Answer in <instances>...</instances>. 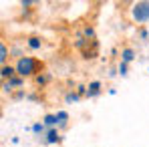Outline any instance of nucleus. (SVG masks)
Instances as JSON below:
<instances>
[{
    "label": "nucleus",
    "mask_w": 149,
    "mask_h": 147,
    "mask_svg": "<svg viewBox=\"0 0 149 147\" xmlns=\"http://www.w3.org/2000/svg\"><path fill=\"white\" fill-rule=\"evenodd\" d=\"M14 69H16V75L18 77H22V79H34L36 75H40L42 71V63L38 61V59H34V56H20V59H16V63H14Z\"/></svg>",
    "instance_id": "obj_1"
},
{
    "label": "nucleus",
    "mask_w": 149,
    "mask_h": 147,
    "mask_svg": "<svg viewBox=\"0 0 149 147\" xmlns=\"http://www.w3.org/2000/svg\"><path fill=\"white\" fill-rule=\"evenodd\" d=\"M129 14H131V20L135 24H145V22H149V0L133 2Z\"/></svg>",
    "instance_id": "obj_2"
},
{
    "label": "nucleus",
    "mask_w": 149,
    "mask_h": 147,
    "mask_svg": "<svg viewBox=\"0 0 149 147\" xmlns=\"http://www.w3.org/2000/svg\"><path fill=\"white\" fill-rule=\"evenodd\" d=\"M22 87H24V79H22V77H18V75H16V77H12V79H8V81H2V93H6V95H10L14 89H18V91H20Z\"/></svg>",
    "instance_id": "obj_3"
},
{
    "label": "nucleus",
    "mask_w": 149,
    "mask_h": 147,
    "mask_svg": "<svg viewBox=\"0 0 149 147\" xmlns=\"http://www.w3.org/2000/svg\"><path fill=\"white\" fill-rule=\"evenodd\" d=\"M40 139H42L45 145H58V143H63L61 129H58V127H54V129H47V133H45Z\"/></svg>",
    "instance_id": "obj_4"
},
{
    "label": "nucleus",
    "mask_w": 149,
    "mask_h": 147,
    "mask_svg": "<svg viewBox=\"0 0 149 147\" xmlns=\"http://www.w3.org/2000/svg\"><path fill=\"white\" fill-rule=\"evenodd\" d=\"M101 91H103V83H101V81H91V83L87 85V99L99 97Z\"/></svg>",
    "instance_id": "obj_5"
},
{
    "label": "nucleus",
    "mask_w": 149,
    "mask_h": 147,
    "mask_svg": "<svg viewBox=\"0 0 149 147\" xmlns=\"http://www.w3.org/2000/svg\"><path fill=\"white\" fill-rule=\"evenodd\" d=\"M12 77H16L14 65H4V67H0V79H2V81H8V79H12Z\"/></svg>",
    "instance_id": "obj_6"
},
{
    "label": "nucleus",
    "mask_w": 149,
    "mask_h": 147,
    "mask_svg": "<svg viewBox=\"0 0 149 147\" xmlns=\"http://www.w3.org/2000/svg\"><path fill=\"white\" fill-rule=\"evenodd\" d=\"M56 119H58V129H61V131L67 129V127H69V111L58 109V111H56Z\"/></svg>",
    "instance_id": "obj_7"
},
{
    "label": "nucleus",
    "mask_w": 149,
    "mask_h": 147,
    "mask_svg": "<svg viewBox=\"0 0 149 147\" xmlns=\"http://www.w3.org/2000/svg\"><path fill=\"white\" fill-rule=\"evenodd\" d=\"M135 49H131V47H125V49H121V63H133L135 61Z\"/></svg>",
    "instance_id": "obj_8"
},
{
    "label": "nucleus",
    "mask_w": 149,
    "mask_h": 147,
    "mask_svg": "<svg viewBox=\"0 0 149 147\" xmlns=\"http://www.w3.org/2000/svg\"><path fill=\"white\" fill-rule=\"evenodd\" d=\"M40 121L45 123V127L47 129H54V127H58V119H56V113H47Z\"/></svg>",
    "instance_id": "obj_9"
},
{
    "label": "nucleus",
    "mask_w": 149,
    "mask_h": 147,
    "mask_svg": "<svg viewBox=\"0 0 149 147\" xmlns=\"http://www.w3.org/2000/svg\"><path fill=\"white\" fill-rule=\"evenodd\" d=\"M26 47L30 50H40L42 49V38L40 36H28L26 38Z\"/></svg>",
    "instance_id": "obj_10"
},
{
    "label": "nucleus",
    "mask_w": 149,
    "mask_h": 147,
    "mask_svg": "<svg viewBox=\"0 0 149 147\" xmlns=\"http://www.w3.org/2000/svg\"><path fill=\"white\" fill-rule=\"evenodd\" d=\"M30 131H32L36 137H42V135L47 133V127H45V123H42V121H34L32 125H30Z\"/></svg>",
    "instance_id": "obj_11"
},
{
    "label": "nucleus",
    "mask_w": 149,
    "mask_h": 147,
    "mask_svg": "<svg viewBox=\"0 0 149 147\" xmlns=\"http://www.w3.org/2000/svg\"><path fill=\"white\" fill-rule=\"evenodd\" d=\"M8 56H10V50L6 47V42H0V65H8Z\"/></svg>",
    "instance_id": "obj_12"
},
{
    "label": "nucleus",
    "mask_w": 149,
    "mask_h": 147,
    "mask_svg": "<svg viewBox=\"0 0 149 147\" xmlns=\"http://www.w3.org/2000/svg\"><path fill=\"white\" fill-rule=\"evenodd\" d=\"M49 81H50V75L49 73H40V75H36V77H34V83H36L40 89H42V87H47V85H49Z\"/></svg>",
    "instance_id": "obj_13"
},
{
    "label": "nucleus",
    "mask_w": 149,
    "mask_h": 147,
    "mask_svg": "<svg viewBox=\"0 0 149 147\" xmlns=\"http://www.w3.org/2000/svg\"><path fill=\"white\" fill-rule=\"evenodd\" d=\"M81 99H83V97H81L77 91H69V93L65 95V103H67V105H71V103H77V101H81Z\"/></svg>",
    "instance_id": "obj_14"
},
{
    "label": "nucleus",
    "mask_w": 149,
    "mask_h": 147,
    "mask_svg": "<svg viewBox=\"0 0 149 147\" xmlns=\"http://www.w3.org/2000/svg\"><path fill=\"white\" fill-rule=\"evenodd\" d=\"M83 36L87 38V40H95V28L89 24V26H85L83 28Z\"/></svg>",
    "instance_id": "obj_15"
},
{
    "label": "nucleus",
    "mask_w": 149,
    "mask_h": 147,
    "mask_svg": "<svg viewBox=\"0 0 149 147\" xmlns=\"http://www.w3.org/2000/svg\"><path fill=\"white\" fill-rule=\"evenodd\" d=\"M117 73L121 75V77H127V75H129V65L119 61V65H117Z\"/></svg>",
    "instance_id": "obj_16"
},
{
    "label": "nucleus",
    "mask_w": 149,
    "mask_h": 147,
    "mask_svg": "<svg viewBox=\"0 0 149 147\" xmlns=\"http://www.w3.org/2000/svg\"><path fill=\"white\" fill-rule=\"evenodd\" d=\"M74 91H77V93H79L81 97H87V85H79V87H77Z\"/></svg>",
    "instance_id": "obj_17"
},
{
    "label": "nucleus",
    "mask_w": 149,
    "mask_h": 147,
    "mask_svg": "<svg viewBox=\"0 0 149 147\" xmlns=\"http://www.w3.org/2000/svg\"><path fill=\"white\" fill-rule=\"evenodd\" d=\"M12 99H14V101H18V99H26V93L20 89V91H16V93L12 95Z\"/></svg>",
    "instance_id": "obj_18"
},
{
    "label": "nucleus",
    "mask_w": 149,
    "mask_h": 147,
    "mask_svg": "<svg viewBox=\"0 0 149 147\" xmlns=\"http://www.w3.org/2000/svg\"><path fill=\"white\" fill-rule=\"evenodd\" d=\"M139 38H141V40H147V38H149L147 28H139Z\"/></svg>",
    "instance_id": "obj_19"
},
{
    "label": "nucleus",
    "mask_w": 149,
    "mask_h": 147,
    "mask_svg": "<svg viewBox=\"0 0 149 147\" xmlns=\"http://www.w3.org/2000/svg\"><path fill=\"white\" fill-rule=\"evenodd\" d=\"M34 4H36V2H32V0H22V2H20V6H22V8H28V6H34Z\"/></svg>",
    "instance_id": "obj_20"
},
{
    "label": "nucleus",
    "mask_w": 149,
    "mask_h": 147,
    "mask_svg": "<svg viewBox=\"0 0 149 147\" xmlns=\"http://www.w3.org/2000/svg\"><path fill=\"white\" fill-rule=\"evenodd\" d=\"M10 141H12V145H18V143H20V139H18V137H12Z\"/></svg>",
    "instance_id": "obj_21"
}]
</instances>
